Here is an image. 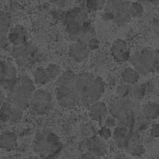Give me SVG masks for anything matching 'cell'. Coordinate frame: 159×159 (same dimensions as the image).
Here are the masks:
<instances>
[{"mask_svg":"<svg viewBox=\"0 0 159 159\" xmlns=\"http://www.w3.org/2000/svg\"><path fill=\"white\" fill-rule=\"evenodd\" d=\"M0 159H15L12 155L3 156L0 158Z\"/></svg>","mask_w":159,"mask_h":159,"instance_id":"d4e9b609","label":"cell"},{"mask_svg":"<svg viewBox=\"0 0 159 159\" xmlns=\"http://www.w3.org/2000/svg\"><path fill=\"white\" fill-rule=\"evenodd\" d=\"M99 134L102 138L107 139L108 138L110 137L111 135V133L109 128L104 126L99 130Z\"/></svg>","mask_w":159,"mask_h":159,"instance_id":"7402d4cb","label":"cell"},{"mask_svg":"<svg viewBox=\"0 0 159 159\" xmlns=\"http://www.w3.org/2000/svg\"><path fill=\"white\" fill-rule=\"evenodd\" d=\"M104 0H88L86 3L87 8L91 10H100L104 7Z\"/></svg>","mask_w":159,"mask_h":159,"instance_id":"ffe728a7","label":"cell"},{"mask_svg":"<svg viewBox=\"0 0 159 159\" xmlns=\"http://www.w3.org/2000/svg\"><path fill=\"white\" fill-rule=\"evenodd\" d=\"M68 36L73 42L86 43L94 37L95 30L88 15L79 7L66 11L63 15Z\"/></svg>","mask_w":159,"mask_h":159,"instance_id":"6da1fadb","label":"cell"},{"mask_svg":"<svg viewBox=\"0 0 159 159\" xmlns=\"http://www.w3.org/2000/svg\"><path fill=\"white\" fill-rule=\"evenodd\" d=\"M23 159H39V158L36 156H30L27 158H24Z\"/></svg>","mask_w":159,"mask_h":159,"instance_id":"484cf974","label":"cell"},{"mask_svg":"<svg viewBox=\"0 0 159 159\" xmlns=\"http://www.w3.org/2000/svg\"><path fill=\"white\" fill-rule=\"evenodd\" d=\"M31 148L43 159H57L61 153L63 145L56 134L51 129H46L35 135Z\"/></svg>","mask_w":159,"mask_h":159,"instance_id":"7a4b0ae2","label":"cell"},{"mask_svg":"<svg viewBox=\"0 0 159 159\" xmlns=\"http://www.w3.org/2000/svg\"><path fill=\"white\" fill-rule=\"evenodd\" d=\"M86 145L88 152L99 157L104 155L107 151V145L98 136H95L89 138Z\"/></svg>","mask_w":159,"mask_h":159,"instance_id":"7c38bea8","label":"cell"},{"mask_svg":"<svg viewBox=\"0 0 159 159\" xmlns=\"http://www.w3.org/2000/svg\"><path fill=\"white\" fill-rule=\"evenodd\" d=\"M34 81L36 84H44L51 79L49 78L45 68L38 67L34 73Z\"/></svg>","mask_w":159,"mask_h":159,"instance_id":"e0dca14e","label":"cell"},{"mask_svg":"<svg viewBox=\"0 0 159 159\" xmlns=\"http://www.w3.org/2000/svg\"><path fill=\"white\" fill-rule=\"evenodd\" d=\"M130 10L132 17L134 18L140 17L143 11L142 5L137 2H133L130 3Z\"/></svg>","mask_w":159,"mask_h":159,"instance_id":"d6986e66","label":"cell"},{"mask_svg":"<svg viewBox=\"0 0 159 159\" xmlns=\"http://www.w3.org/2000/svg\"><path fill=\"white\" fill-rule=\"evenodd\" d=\"M159 50L148 47L136 50L129 61L135 70L143 74L153 72L158 66Z\"/></svg>","mask_w":159,"mask_h":159,"instance_id":"3957f363","label":"cell"},{"mask_svg":"<svg viewBox=\"0 0 159 159\" xmlns=\"http://www.w3.org/2000/svg\"><path fill=\"white\" fill-rule=\"evenodd\" d=\"M81 159H99V158L93 153L88 152L82 155Z\"/></svg>","mask_w":159,"mask_h":159,"instance_id":"cb8c5ba5","label":"cell"},{"mask_svg":"<svg viewBox=\"0 0 159 159\" xmlns=\"http://www.w3.org/2000/svg\"><path fill=\"white\" fill-rule=\"evenodd\" d=\"M73 80H74V79H73ZM73 80H72V81H73ZM72 81H71V82H72ZM71 82H70V83H71Z\"/></svg>","mask_w":159,"mask_h":159,"instance_id":"83f0119b","label":"cell"},{"mask_svg":"<svg viewBox=\"0 0 159 159\" xmlns=\"http://www.w3.org/2000/svg\"><path fill=\"white\" fill-rule=\"evenodd\" d=\"M37 52L36 45L26 42L19 45L14 46L11 54L20 66H29L35 64Z\"/></svg>","mask_w":159,"mask_h":159,"instance_id":"8992f818","label":"cell"},{"mask_svg":"<svg viewBox=\"0 0 159 159\" xmlns=\"http://www.w3.org/2000/svg\"><path fill=\"white\" fill-rule=\"evenodd\" d=\"M116 159H129L128 158H122L121 157H119L117 158H116Z\"/></svg>","mask_w":159,"mask_h":159,"instance_id":"4316f807","label":"cell"},{"mask_svg":"<svg viewBox=\"0 0 159 159\" xmlns=\"http://www.w3.org/2000/svg\"><path fill=\"white\" fill-rule=\"evenodd\" d=\"M29 34L23 26L17 24L11 28L8 36V41L14 46L22 44L27 42Z\"/></svg>","mask_w":159,"mask_h":159,"instance_id":"8fae6325","label":"cell"},{"mask_svg":"<svg viewBox=\"0 0 159 159\" xmlns=\"http://www.w3.org/2000/svg\"><path fill=\"white\" fill-rule=\"evenodd\" d=\"M45 69L50 79L57 77L61 74L60 66L55 64H50Z\"/></svg>","mask_w":159,"mask_h":159,"instance_id":"ac0fdd59","label":"cell"},{"mask_svg":"<svg viewBox=\"0 0 159 159\" xmlns=\"http://www.w3.org/2000/svg\"><path fill=\"white\" fill-rule=\"evenodd\" d=\"M95 78L90 73L75 74L73 81L66 87L72 91V97L79 101L80 106L87 108L91 106L89 95Z\"/></svg>","mask_w":159,"mask_h":159,"instance_id":"277c9868","label":"cell"},{"mask_svg":"<svg viewBox=\"0 0 159 159\" xmlns=\"http://www.w3.org/2000/svg\"><path fill=\"white\" fill-rule=\"evenodd\" d=\"M111 50L114 59L118 62H125L129 59L130 55L127 43L121 39L114 42Z\"/></svg>","mask_w":159,"mask_h":159,"instance_id":"ba28073f","label":"cell"},{"mask_svg":"<svg viewBox=\"0 0 159 159\" xmlns=\"http://www.w3.org/2000/svg\"><path fill=\"white\" fill-rule=\"evenodd\" d=\"M100 42L96 37H93L86 43L88 48L90 50L93 51L97 49L99 46Z\"/></svg>","mask_w":159,"mask_h":159,"instance_id":"44dd1931","label":"cell"},{"mask_svg":"<svg viewBox=\"0 0 159 159\" xmlns=\"http://www.w3.org/2000/svg\"><path fill=\"white\" fill-rule=\"evenodd\" d=\"M159 126L158 124H154L152 125V128L150 129L152 136L156 137L159 136Z\"/></svg>","mask_w":159,"mask_h":159,"instance_id":"603a6c76","label":"cell"},{"mask_svg":"<svg viewBox=\"0 0 159 159\" xmlns=\"http://www.w3.org/2000/svg\"><path fill=\"white\" fill-rule=\"evenodd\" d=\"M11 18L9 13L0 11V48H5L7 45Z\"/></svg>","mask_w":159,"mask_h":159,"instance_id":"30bf717a","label":"cell"},{"mask_svg":"<svg viewBox=\"0 0 159 159\" xmlns=\"http://www.w3.org/2000/svg\"><path fill=\"white\" fill-rule=\"evenodd\" d=\"M31 97L30 104L35 115L43 116L53 109V98L48 91L42 89H38L33 93Z\"/></svg>","mask_w":159,"mask_h":159,"instance_id":"5b68a950","label":"cell"},{"mask_svg":"<svg viewBox=\"0 0 159 159\" xmlns=\"http://www.w3.org/2000/svg\"><path fill=\"white\" fill-rule=\"evenodd\" d=\"M122 77L125 81L132 84L137 82L139 79V73L130 67L127 68L123 70L122 73Z\"/></svg>","mask_w":159,"mask_h":159,"instance_id":"2e32d148","label":"cell"},{"mask_svg":"<svg viewBox=\"0 0 159 159\" xmlns=\"http://www.w3.org/2000/svg\"><path fill=\"white\" fill-rule=\"evenodd\" d=\"M143 111L147 119H155L159 116V105L156 103L148 102L144 105Z\"/></svg>","mask_w":159,"mask_h":159,"instance_id":"9a60e30c","label":"cell"},{"mask_svg":"<svg viewBox=\"0 0 159 159\" xmlns=\"http://www.w3.org/2000/svg\"><path fill=\"white\" fill-rule=\"evenodd\" d=\"M17 138L16 134L11 132H5L0 135V148L7 151L15 149L18 146Z\"/></svg>","mask_w":159,"mask_h":159,"instance_id":"4fadbf2b","label":"cell"},{"mask_svg":"<svg viewBox=\"0 0 159 159\" xmlns=\"http://www.w3.org/2000/svg\"><path fill=\"white\" fill-rule=\"evenodd\" d=\"M69 57L77 62H80L88 56L89 49L86 43L73 42L69 46Z\"/></svg>","mask_w":159,"mask_h":159,"instance_id":"9c48e42d","label":"cell"},{"mask_svg":"<svg viewBox=\"0 0 159 159\" xmlns=\"http://www.w3.org/2000/svg\"><path fill=\"white\" fill-rule=\"evenodd\" d=\"M129 1L125 0L109 1L106 6L107 12L113 15V19L120 25L129 22L132 19Z\"/></svg>","mask_w":159,"mask_h":159,"instance_id":"52a82bcc","label":"cell"},{"mask_svg":"<svg viewBox=\"0 0 159 159\" xmlns=\"http://www.w3.org/2000/svg\"><path fill=\"white\" fill-rule=\"evenodd\" d=\"M89 115L91 119L100 121L107 114L108 111L104 103L97 101L89 107Z\"/></svg>","mask_w":159,"mask_h":159,"instance_id":"5bb4252c","label":"cell"}]
</instances>
